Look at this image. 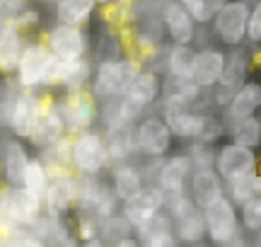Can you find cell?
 Returning <instances> with one entry per match:
<instances>
[{
	"instance_id": "6f0895ef",
	"label": "cell",
	"mask_w": 261,
	"mask_h": 247,
	"mask_svg": "<svg viewBox=\"0 0 261 247\" xmlns=\"http://www.w3.org/2000/svg\"><path fill=\"white\" fill-rule=\"evenodd\" d=\"M249 3H252V0H249Z\"/></svg>"
},
{
	"instance_id": "f1b7e54d",
	"label": "cell",
	"mask_w": 261,
	"mask_h": 247,
	"mask_svg": "<svg viewBox=\"0 0 261 247\" xmlns=\"http://www.w3.org/2000/svg\"><path fill=\"white\" fill-rule=\"evenodd\" d=\"M194 54L196 46H184V44H169L165 46V76L169 78H181V80H191L194 73Z\"/></svg>"
},
{
	"instance_id": "5b68a950",
	"label": "cell",
	"mask_w": 261,
	"mask_h": 247,
	"mask_svg": "<svg viewBox=\"0 0 261 247\" xmlns=\"http://www.w3.org/2000/svg\"><path fill=\"white\" fill-rule=\"evenodd\" d=\"M249 0H227L218 10L208 29L223 48H237L247 44V24H249Z\"/></svg>"
},
{
	"instance_id": "e0dca14e",
	"label": "cell",
	"mask_w": 261,
	"mask_h": 247,
	"mask_svg": "<svg viewBox=\"0 0 261 247\" xmlns=\"http://www.w3.org/2000/svg\"><path fill=\"white\" fill-rule=\"evenodd\" d=\"M63 136H65V121H63V116H61V109H58L56 95L54 92H44V107H41L39 121L27 143L39 153V151H44L46 145L56 143L58 138H63Z\"/></svg>"
},
{
	"instance_id": "484cf974",
	"label": "cell",
	"mask_w": 261,
	"mask_h": 247,
	"mask_svg": "<svg viewBox=\"0 0 261 247\" xmlns=\"http://www.w3.org/2000/svg\"><path fill=\"white\" fill-rule=\"evenodd\" d=\"M189 196L194 199V204L198 209H205L208 204H213L220 196H225V182L215 172V167L194 170L191 180H189Z\"/></svg>"
},
{
	"instance_id": "60d3db41",
	"label": "cell",
	"mask_w": 261,
	"mask_h": 247,
	"mask_svg": "<svg viewBox=\"0 0 261 247\" xmlns=\"http://www.w3.org/2000/svg\"><path fill=\"white\" fill-rule=\"evenodd\" d=\"M247 46H261V0H252L249 5V24H247Z\"/></svg>"
},
{
	"instance_id": "7dc6e473",
	"label": "cell",
	"mask_w": 261,
	"mask_h": 247,
	"mask_svg": "<svg viewBox=\"0 0 261 247\" xmlns=\"http://www.w3.org/2000/svg\"><path fill=\"white\" fill-rule=\"evenodd\" d=\"M223 247H261V242L254 235H247V233H242L240 238H234L232 242H227V245Z\"/></svg>"
},
{
	"instance_id": "277c9868",
	"label": "cell",
	"mask_w": 261,
	"mask_h": 247,
	"mask_svg": "<svg viewBox=\"0 0 261 247\" xmlns=\"http://www.w3.org/2000/svg\"><path fill=\"white\" fill-rule=\"evenodd\" d=\"M56 102L65 121V133L68 136H75V133L90 131L94 126H99V100L92 95L90 87L75 90V92H58Z\"/></svg>"
},
{
	"instance_id": "7402d4cb",
	"label": "cell",
	"mask_w": 261,
	"mask_h": 247,
	"mask_svg": "<svg viewBox=\"0 0 261 247\" xmlns=\"http://www.w3.org/2000/svg\"><path fill=\"white\" fill-rule=\"evenodd\" d=\"M259 109H261V80L249 78V80L232 95L230 105L225 107V109H220V116H223L225 126H230V124L240 121V119L256 116Z\"/></svg>"
},
{
	"instance_id": "ab89813d",
	"label": "cell",
	"mask_w": 261,
	"mask_h": 247,
	"mask_svg": "<svg viewBox=\"0 0 261 247\" xmlns=\"http://www.w3.org/2000/svg\"><path fill=\"white\" fill-rule=\"evenodd\" d=\"M0 247H46L32 228H17L0 238Z\"/></svg>"
},
{
	"instance_id": "f907efd6",
	"label": "cell",
	"mask_w": 261,
	"mask_h": 247,
	"mask_svg": "<svg viewBox=\"0 0 261 247\" xmlns=\"http://www.w3.org/2000/svg\"><path fill=\"white\" fill-rule=\"evenodd\" d=\"M77 247H109V245H107L102 238H92V240H85V242H80Z\"/></svg>"
},
{
	"instance_id": "9c48e42d",
	"label": "cell",
	"mask_w": 261,
	"mask_h": 247,
	"mask_svg": "<svg viewBox=\"0 0 261 247\" xmlns=\"http://www.w3.org/2000/svg\"><path fill=\"white\" fill-rule=\"evenodd\" d=\"M48 51L61 61H77V58L90 56L92 39L87 27H73V24H61L54 22L51 27L41 34Z\"/></svg>"
},
{
	"instance_id": "bcb514c9",
	"label": "cell",
	"mask_w": 261,
	"mask_h": 247,
	"mask_svg": "<svg viewBox=\"0 0 261 247\" xmlns=\"http://www.w3.org/2000/svg\"><path fill=\"white\" fill-rule=\"evenodd\" d=\"M29 5V0H0V24L15 22L22 10Z\"/></svg>"
},
{
	"instance_id": "52a82bcc",
	"label": "cell",
	"mask_w": 261,
	"mask_h": 247,
	"mask_svg": "<svg viewBox=\"0 0 261 247\" xmlns=\"http://www.w3.org/2000/svg\"><path fill=\"white\" fill-rule=\"evenodd\" d=\"M203 218L205 230H208V242L215 247L227 245V242H232L234 238H240L244 233L242 223H240V209L227 199V194L205 206Z\"/></svg>"
},
{
	"instance_id": "681fc988",
	"label": "cell",
	"mask_w": 261,
	"mask_h": 247,
	"mask_svg": "<svg viewBox=\"0 0 261 247\" xmlns=\"http://www.w3.org/2000/svg\"><path fill=\"white\" fill-rule=\"evenodd\" d=\"M133 0H97L99 8H112V5H128Z\"/></svg>"
},
{
	"instance_id": "11a10c76",
	"label": "cell",
	"mask_w": 261,
	"mask_h": 247,
	"mask_svg": "<svg viewBox=\"0 0 261 247\" xmlns=\"http://www.w3.org/2000/svg\"><path fill=\"white\" fill-rule=\"evenodd\" d=\"M254 238H256V240H259V242H261V230H259V233H256V235H254Z\"/></svg>"
},
{
	"instance_id": "7a4b0ae2",
	"label": "cell",
	"mask_w": 261,
	"mask_h": 247,
	"mask_svg": "<svg viewBox=\"0 0 261 247\" xmlns=\"http://www.w3.org/2000/svg\"><path fill=\"white\" fill-rule=\"evenodd\" d=\"M143 68H145L143 61L133 56H126L121 61H112V63H97L90 90H92V95L99 102H107V100H114V97H123V92L133 83V78L138 76Z\"/></svg>"
},
{
	"instance_id": "d6986e66",
	"label": "cell",
	"mask_w": 261,
	"mask_h": 247,
	"mask_svg": "<svg viewBox=\"0 0 261 247\" xmlns=\"http://www.w3.org/2000/svg\"><path fill=\"white\" fill-rule=\"evenodd\" d=\"M225 58H227V48L223 46H196V54H194V73H191V83L211 92L220 78H223V70H225Z\"/></svg>"
},
{
	"instance_id": "30bf717a",
	"label": "cell",
	"mask_w": 261,
	"mask_h": 247,
	"mask_svg": "<svg viewBox=\"0 0 261 247\" xmlns=\"http://www.w3.org/2000/svg\"><path fill=\"white\" fill-rule=\"evenodd\" d=\"M48 61H51V51L44 44V39L29 37L24 48H22L17 70H15V85L19 90H41Z\"/></svg>"
},
{
	"instance_id": "ac0fdd59",
	"label": "cell",
	"mask_w": 261,
	"mask_h": 247,
	"mask_svg": "<svg viewBox=\"0 0 261 247\" xmlns=\"http://www.w3.org/2000/svg\"><path fill=\"white\" fill-rule=\"evenodd\" d=\"M191 175H194V162L189 158V153H169L167 158L162 160V165H160L155 184L167 196L187 194Z\"/></svg>"
},
{
	"instance_id": "4fadbf2b",
	"label": "cell",
	"mask_w": 261,
	"mask_h": 247,
	"mask_svg": "<svg viewBox=\"0 0 261 247\" xmlns=\"http://www.w3.org/2000/svg\"><path fill=\"white\" fill-rule=\"evenodd\" d=\"M44 107V92L39 90H17L12 95V109H10L8 131L22 141H29Z\"/></svg>"
},
{
	"instance_id": "83f0119b",
	"label": "cell",
	"mask_w": 261,
	"mask_h": 247,
	"mask_svg": "<svg viewBox=\"0 0 261 247\" xmlns=\"http://www.w3.org/2000/svg\"><path fill=\"white\" fill-rule=\"evenodd\" d=\"M97 12H99L97 0H58L54 5V19L73 27H87Z\"/></svg>"
},
{
	"instance_id": "7c38bea8",
	"label": "cell",
	"mask_w": 261,
	"mask_h": 247,
	"mask_svg": "<svg viewBox=\"0 0 261 247\" xmlns=\"http://www.w3.org/2000/svg\"><path fill=\"white\" fill-rule=\"evenodd\" d=\"M80 196V177L70 172H61L51 177V184L44 196V213L56 218H70Z\"/></svg>"
},
{
	"instance_id": "6da1fadb",
	"label": "cell",
	"mask_w": 261,
	"mask_h": 247,
	"mask_svg": "<svg viewBox=\"0 0 261 247\" xmlns=\"http://www.w3.org/2000/svg\"><path fill=\"white\" fill-rule=\"evenodd\" d=\"M70 165H73V172L77 177H97V175H104L109 170L107 136L99 126L73 136Z\"/></svg>"
},
{
	"instance_id": "c3c4849f",
	"label": "cell",
	"mask_w": 261,
	"mask_h": 247,
	"mask_svg": "<svg viewBox=\"0 0 261 247\" xmlns=\"http://www.w3.org/2000/svg\"><path fill=\"white\" fill-rule=\"evenodd\" d=\"M109 247H140V245H138V240H136V235H130V238L119 240V242H114V245H109Z\"/></svg>"
},
{
	"instance_id": "5bb4252c",
	"label": "cell",
	"mask_w": 261,
	"mask_h": 247,
	"mask_svg": "<svg viewBox=\"0 0 261 247\" xmlns=\"http://www.w3.org/2000/svg\"><path fill=\"white\" fill-rule=\"evenodd\" d=\"M215 172L223 177V182H230L240 175H247L252 170H259V155L252 148H244L234 141H223L220 145H215V160H213Z\"/></svg>"
},
{
	"instance_id": "4dcf8cb0",
	"label": "cell",
	"mask_w": 261,
	"mask_h": 247,
	"mask_svg": "<svg viewBox=\"0 0 261 247\" xmlns=\"http://www.w3.org/2000/svg\"><path fill=\"white\" fill-rule=\"evenodd\" d=\"M225 194H227V199L232 201L237 209L242 204H247L249 199L261 196V172L252 170V172H247V175H240L234 180L225 182Z\"/></svg>"
},
{
	"instance_id": "db71d44e",
	"label": "cell",
	"mask_w": 261,
	"mask_h": 247,
	"mask_svg": "<svg viewBox=\"0 0 261 247\" xmlns=\"http://www.w3.org/2000/svg\"><path fill=\"white\" fill-rule=\"evenodd\" d=\"M184 247H215V245H211V242H196V245H184Z\"/></svg>"
},
{
	"instance_id": "ee69618b",
	"label": "cell",
	"mask_w": 261,
	"mask_h": 247,
	"mask_svg": "<svg viewBox=\"0 0 261 247\" xmlns=\"http://www.w3.org/2000/svg\"><path fill=\"white\" fill-rule=\"evenodd\" d=\"M167 213L172 216V220H179V218H184V216H189L194 209H198L194 204V199L189 196V191L187 194H177V196H167Z\"/></svg>"
},
{
	"instance_id": "44dd1931",
	"label": "cell",
	"mask_w": 261,
	"mask_h": 247,
	"mask_svg": "<svg viewBox=\"0 0 261 247\" xmlns=\"http://www.w3.org/2000/svg\"><path fill=\"white\" fill-rule=\"evenodd\" d=\"M123 97L133 107H138L140 112H152L155 107H160V100H162V73L152 70V68H143L133 78V83L123 92Z\"/></svg>"
},
{
	"instance_id": "8992f818",
	"label": "cell",
	"mask_w": 261,
	"mask_h": 247,
	"mask_svg": "<svg viewBox=\"0 0 261 247\" xmlns=\"http://www.w3.org/2000/svg\"><path fill=\"white\" fill-rule=\"evenodd\" d=\"M205 109L208 107L184 102V100H174V97H162L158 107V112L167 121L169 129H172L174 138L181 143H194L198 138Z\"/></svg>"
},
{
	"instance_id": "cb8c5ba5",
	"label": "cell",
	"mask_w": 261,
	"mask_h": 247,
	"mask_svg": "<svg viewBox=\"0 0 261 247\" xmlns=\"http://www.w3.org/2000/svg\"><path fill=\"white\" fill-rule=\"evenodd\" d=\"M109 184H112L116 199L128 201L130 196H136L145 184V175H143V167H140L138 160H130V162H119V165H112L109 167Z\"/></svg>"
},
{
	"instance_id": "7bdbcfd3",
	"label": "cell",
	"mask_w": 261,
	"mask_h": 247,
	"mask_svg": "<svg viewBox=\"0 0 261 247\" xmlns=\"http://www.w3.org/2000/svg\"><path fill=\"white\" fill-rule=\"evenodd\" d=\"M189 158L194 162V170H201V167H213L215 160V148L213 145H203V143H189Z\"/></svg>"
},
{
	"instance_id": "9f6ffc18",
	"label": "cell",
	"mask_w": 261,
	"mask_h": 247,
	"mask_svg": "<svg viewBox=\"0 0 261 247\" xmlns=\"http://www.w3.org/2000/svg\"><path fill=\"white\" fill-rule=\"evenodd\" d=\"M256 116H259V121H261V109H259V114H256Z\"/></svg>"
},
{
	"instance_id": "f5cc1de1",
	"label": "cell",
	"mask_w": 261,
	"mask_h": 247,
	"mask_svg": "<svg viewBox=\"0 0 261 247\" xmlns=\"http://www.w3.org/2000/svg\"><path fill=\"white\" fill-rule=\"evenodd\" d=\"M252 54H254V66L261 70V46L259 48H252Z\"/></svg>"
},
{
	"instance_id": "b9f144b4",
	"label": "cell",
	"mask_w": 261,
	"mask_h": 247,
	"mask_svg": "<svg viewBox=\"0 0 261 247\" xmlns=\"http://www.w3.org/2000/svg\"><path fill=\"white\" fill-rule=\"evenodd\" d=\"M41 19H44V15H41V10H39V5H34V3H29L27 8L19 12L17 17H15V24H17L24 34H32L34 29L41 27Z\"/></svg>"
},
{
	"instance_id": "d590c367",
	"label": "cell",
	"mask_w": 261,
	"mask_h": 247,
	"mask_svg": "<svg viewBox=\"0 0 261 247\" xmlns=\"http://www.w3.org/2000/svg\"><path fill=\"white\" fill-rule=\"evenodd\" d=\"M48 184H51V175H48L46 165L41 162L39 155H32L29 158V165H27V172H24V182H22V187H27L29 191H34L37 196H46V189Z\"/></svg>"
},
{
	"instance_id": "8fae6325",
	"label": "cell",
	"mask_w": 261,
	"mask_h": 247,
	"mask_svg": "<svg viewBox=\"0 0 261 247\" xmlns=\"http://www.w3.org/2000/svg\"><path fill=\"white\" fill-rule=\"evenodd\" d=\"M160 19L165 27V37L169 44H184V46H194L198 41V32L201 24L191 17L179 0H162L160 5Z\"/></svg>"
},
{
	"instance_id": "74e56055",
	"label": "cell",
	"mask_w": 261,
	"mask_h": 247,
	"mask_svg": "<svg viewBox=\"0 0 261 247\" xmlns=\"http://www.w3.org/2000/svg\"><path fill=\"white\" fill-rule=\"evenodd\" d=\"M184 8L191 12V17L201 24V27H208L213 17L218 15V10L223 8L227 0H179Z\"/></svg>"
},
{
	"instance_id": "ffe728a7",
	"label": "cell",
	"mask_w": 261,
	"mask_h": 247,
	"mask_svg": "<svg viewBox=\"0 0 261 247\" xmlns=\"http://www.w3.org/2000/svg\"><path fill=\"white\" fill-rule=\"evenodd\" d=\"M8 213L17 228H34L44 218V199L27 187H10L8 191Z\"/></svg>"
},
{
	"instance_id": "d6a6232c",
	"label": "cell",
	"mask_w": 261,
	"mask_h": 247,
	"mask_svg": "<svg viewBox=\"0 0 261 247\" xmlns=\"http://www.w3.org/2000/svg\"><path fill=\"white\" fill-rule=\"evenodd\" d=\"M227 129V138L240 143L244 148L261 151V121L259 116H249V119H240V121L225 126Z\"/></svg>"
},
{
	"instance_id": "2e32d148",
	"label": "cell",
	"mask_w": 261,
	"mask_h": 247,
	"mask_svg": "<svg viewBox=\"0 0 261 247\" xmlns=\"http://www.w3.org/2000/svg\"><path fill=\"white\" fill-rule=\"evenodd\" d=\"M165 206H167V194L155 182H148L136 196H130L128 201L121 204V216L130 223V228L138 230Z\"/></svg>"
},
{
	"instance_id": "f6af8a7d",
	"label": "cell",
	"mask_w": 261,
	"mask_h": 247,
	"mask_svg": "<svg viewBox=\"0 0 261 247\" xmlns=\"http://www.w3.org/2000/svg\"><path fill=\"white\" fill-rule=\"evenodd\" d=\"M8 191H10V187L0 184V238L12 233V230H17L15 220L10 218V213H8Z\"/></svg>"
},
{
	"instance_id": "d4e9b609",
	"label": "cell",
	"mask_w": 261,
	"mask_h": 247,
	"mask_svg": "<svg viewBox=\"0 0 261 247\" xmlns=\"http://www.w3.org/2000/svg\"><path fill=\"white\" fill-rule=\"evenodd\" d=\"M27 39L29 34H24L15 22L0 24V78L15 76Z\"/></svg>"
},
{
	"instance_id": "603a6c76",
	"label": "cell",
	"mask_w": 261,
	"mask_h": 247,
	"mask_svg": "<svg viewBox=\"0 0 261 247\" xmlns=\"http://www.w3.org/2000/svg\"><path fill=\"white\" fill-rule=\"evenodd\" d=\"M136 240L140 247H179L174 220L167 213V209L158 211L143 228L136 230Z\"/></svg>"
},
{
	"instance_id": "ba28073f",
	"label": "cell",
	"mask_w": 261,
	"mask_h": 247,
	"mask_svg": "<svg viewBox=\"0 0 261 247\" xmlns=\"http://www.w3.org/2000/svg\"><path fill=\"white\" fill-rule=\"evenodd\" d=\"M136 141L143 158H167L177 138L160 112H145L136 124Z\"/></svg>"
},
{
	"instance_id": "8d00e7d4",
	"label": "cell",
	"mask_w": 261,
	"mask_h": 247,
	"mask_svg": "<svg viewBox=\"0 0 261 247\" xmlns=\"http://www.w3.org/2000/svg\"><path fill=\"white\" fill-rule=\"evenodd\" d=\"M133 233H136V230L130 228V223L121 216V211L109 216L107 220H102V226H99V238H102L107 245H114V242H119V240L130 238Z\"/></svg>"
},
{
	"instance_id": "836d02e7",
	"label": "cell",
	"mask_w": 261,
	"mask_h": 247,
	"mask_svg": "<svg viewBox=\"0 0 261 247\" xmlns=\"http://www.w3.org/2000/svg\"><path fill=\"white\" fill-rule=\"evenodd\" d=\"M94 76V61L90 56L77 58V61H68V80L61 92H75V90H85L90 87Z\"/></svg>"
},
{
	"instance_id": "3957f363",
	"label": "cell",
	"mask_w": 261,
	"mask_h": 247,
	"mask_svg": "<svg viewBox=\"0 0 261 247\" xmlns=\"http://www.w3.org/2000/svg\"><path fill=\"white\" fill-rule=\"evenodd\" d=\"M254 66V54L252 46H237V48H227V58H225V70L220 83L211 90V107L213 109H225L230 105L232 95L240 87L249 80V70Z\"/></svg>"
},
{
	"instance_id": "e575fe53",
	"label": "cell",
	"mask_w": 261,
	"mask_h": 247,
	"mask_svg": "<svg viewBox=\"0 0 261 247\" xmlns=\"http://www.w3.org/2000/svg\"><path fill=\"white\" fill-rule=\"evenodd\" d=\"M225 136H227V129H225L223 124V116L218 109L213 107H208L203 114V124H201V131H198V138L196 143H203V145H220L225 141Z\"/></svg>"
},
{
	"instance_id": "f546056e",
	"label": "cell",
	"mask_w": 261,
	"mask_h": 247,
	"mask_svg": "<svg viewBox=\"0 0 261 247\" xmlns=\"http://www.w3.org/2000/svg\"><path fill=\"white\" fill-rule=\"evenodd\" d=\"M70 151H73V136L65 133L63 138H58L56 143L46 145L44 151H39L37 155L41 158V162L46 165L48 175H61V172H70L73 165H70Z\"/></svg>"
},
{
	"instance_id": "4316f807",
	"label": "cell",
	"mask_w": 261,
	"mask_h": 247,
	"mask_svg": "<svg viewBox=\"0 0 261 247\" xmlns=\"http://www.w3.org/2000/svg\"><path fill=\"white\" fill-rule=\"evenodd\" d=\"M90 56H92L94 66H97V63L121 61V58L128 56V46H126V39H123L121 29L112 27V24H104V27L97 32V37H94Z\"/></svg>"
},
{
	"instance_id": "1f68e13d",
	"label": "cell",
	"mask_w": 261,
	"mask_h": 247,
	"mask_svg": "<svg viewBox=\"0 0 261 247\" xmlns=\"http://www.w3.org/2000/svg\"><path fill=\"white\" fill-rule=\"evenodd\" d=\"M174 233H177L179 245H196V242H203L208 238V230H205V218H203V209H194L189 216L174 220Z\"/></svg>"
},
{
	"instance_id": "816d5d0a",
	"label": "cell",
	"mask_w": 261,
	"mask_h": 247,
	"mask_svg": "<svg viewBox=\"0 0 261 247\" xmlns=\"http://www.w3.org/2000/svg\"><path fill=\"white\" fill-rule=\"evenodd\" d=\"M29 3H34V5H39V8H54L58 0H29Z\"/></svg>"
},
{
	"instance_id": "f35d334b",
	"label": "cell",
	"mask_w": 261,
	"mask_h": 247,
	"mask_svg": "<svg viewBox=\"0 0 261 247\" xmlns=\"http://www.w3.org/2000/svg\"><path fill=\"white\" fill-rule=\"evenodd\" d=\"M240 223L247 235H256L261 230V196L249 199L240 206Z\"/></svg>"
},
{
	"instance_id": "9a60e30c",
	"label": "cell",
	"mask_w": 261,
	"mask_h": 247,
	"mask_svg": "<svg viewBox=\"0 0 261 247\" xmlns=\"http://www.w3.org/2000/svg\"><path fill=\"white\" fill-rule=\"evenodd\" d=\"M29 158L32 153L27 148V141H22L12 133L0 136V177L5 187H17L24 182Z\"/></svg>"
}]
</instances>
